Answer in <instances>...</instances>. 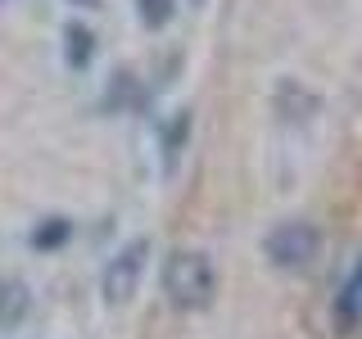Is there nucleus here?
Returning <instances> with one entry per match:
<instances>
[{"instance_id": "1", "label": "nucleus", "mask_w": 362, "mask_h": 339, "mask_svg": "<svg viewBox=\"0 0 362 339\" xmlns=\"http://www.w3.org/2000/svg\"><path fill=\"white\" fill-rule=\"evenodd\" d=\"M213 290H218V276H213L209 254L199 249H177L163 267V294L173 299V308L181 312H199L213 303Z\"/></svg>"}, {"instance_id": "2", "label": "nucleus", "mask_w": 362, "mask_h": 339, "mask_svg": "<svg viewBox=\"0 0 362 339\" xmlns=\"http://www.w3.org/2000/svg\"><path fill=\"white\" fill-rule=\"evenodd\" d=\"M145 258H150V244H145V240H127L118 254L109 258L105 276H100V294H105V303L122 308V303L132 299L136 285H141V276H145Z\"/></svg>"}, {"instance_id": "3", "label": "nucleus", "mask_w": 362, "mask_h": 339, "mask_svg": "<svg viewBox=\"0 0 362 339\" xmlns=\"http://www.w3.org/2000/svg\"><path fill=\"white\" fill-rule=\"evenodd\" d=\"M317 226L313 222H281L267 231L263 254L272 258V267H308L317 258Z\"/></svg>"}, {"instance_id": "4", "label": "nucleus", "mask_w": 362, "mask_h": 339, "mask_svg": "<svg viewBox=\"0 0 362 339\" xmlns=\"http://www.w3.org/2000/svg\"><path fill=\"white\" fill-rule=\"evenodd\" d=\"M28 312V285L23 280H0V335H9Z\"/></svg>"}, {"instance_id": "5", "label": "nucleus", "mask_w": 362, "mask_h": 339, "mask_svg": "<svg viewBox=\"0 0 362 339\" xmlns=\"http://www.w3.org/2000/svg\"><path fill=\"white\" fill-rule=\"evenodd\" d=\"M90 54H95V37H90L86 23H68L64 28V59L68 68H86Z\"/></svg>"}, {"instance_id": "6", "label": "nucleus", "mask_w": 362, "mask_h": 339, "mask_svg": "<svg viewBox=\"0 0 362 339\" xmlns=\"http://www.w3.org/2000/svg\"><path fill=\"white\" fill-rule=\"evenodd\" d=\"M68 235H73V222L68 218H45V222H37V231H32V249L50 254V249H59Z\"/></svg>"}, {"instance_id": "7", "label": "nucleus", "mask_w": 362, "mask_h": 339, "mask_svg": "<svg viewBox=\"0 0 362 339\" xmlns=\"http://www.w3.org/2000/svg\"><path fill=\"white\" fill-rule=\"evenodd\" d=\"M173 14H177V0H136V18H141L150 32L168 28V23H173Z\"/></svg>"}, {"instance_id": "8", "label": "nucleus", "mask_w": 362, "mask_h": 339, "mask_svg": "<svg viewBox=\"0 0 362 339\" xmlns=\"http://www.w3.org/2000/svg\"><path fill=\"white\" fill-rule=\"evenodd\" d=\"M186 127H190V118L181 113V118H173V127H168V136H163V154H168V172L177 167V150L186 145Z\"/></svg>"}, {"instance_id": "9", "label": "nucleus", "mask_w": 362, "mask_h": 339, "mask_svg": "<svg viewBox=\"0 0 362 339\" xmlns=\"http://www.w3.org/2000/svg\"><path fill=\"white\" fill-rule=\"evenodd\" d=\"M354 290L362 294V258H358V271H354Z\"/></svg>"}, {"instance_id": "10", "label": "nucleus", "mask_w": 362, "mask_h": 339, "mask_svg": "<svg viewBox=\"0 0 362 339\" xmlns=\"http://www.w3.org/2000/svg\"><path fill=\"white\" fill-rule=\"evenodd\" d=\"M195 5H199V0H195Z\"/></svg>"}]
</instances>
